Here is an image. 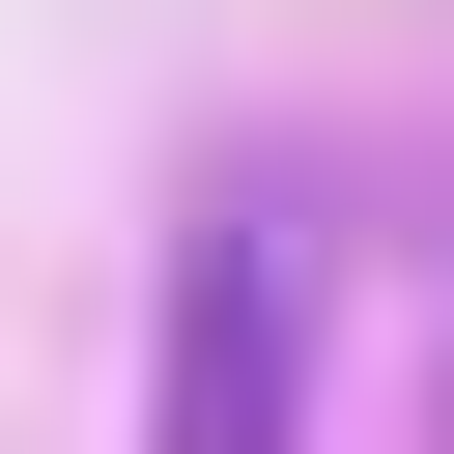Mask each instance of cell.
Listing matches in <instances>:
<instances>
[{"label":"cell","mask_w":454,"mask_h":454,"mask_svg":"<svg viewBox=\"0 0 454 454\" xmlns=\"http://www.w3.org/2000/svg\"><path fill=\"white\" fill-rule=\"evenodd\" d=\"M142 454H312V199H199L170 227V340H142Z\"/></svg>","instance_id":"6da1fadb"}]
</instances>
